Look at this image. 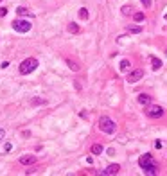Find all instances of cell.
I'll return each mask as SVG.
<instances>
[{"label":"cell","mask_w":167,"mask_h":176,"mask_svg":"<svg viewBox=\"0 0 167 176\" xmlns=\"http://www.w3.org/2000/svg\"><path fill=\"white\" fill-rule=\"evenodd\" d=\"M36 68H38V59L36 58H27L20 63V68H18V70H20L22 76H27V74L34 72Z\"/></svg>","instance_id":"1"},{"label":"cell","mask_w":167,"mask_h":176,"mask_svg":"<svg viewBox=\"0 0 167 176\" xmlns=\"http://www.w3.org/2000/svg\"><path fill=\"white\" fill-rule=\"evenodd\" d=\"M99 130H101L102 133H106V135H113L115 130H117V126L110 117H101L99 119Z\"/></svg>","instance_id":"2"},{"label":"cell","mask_w":167,"mask_h":176,"mask_svg":"<svg viewBox=\"0 0 167 176\" xmlns=\"http://www.w3.org/2000/svg\"><path fill=\"white\" fill-rule=\"evenodd\" d=\"M11 25H13V29H15L16 32H29L31 27H32L31 22H27V20H15Z\"/></svg>","instance_id":"3"},{"label":"cell","mask_w":167,"mask_h":176,"mask_svg":"<svg viewBox=\"0 0 167 176\" xmlns=\"http://www.w3.org/2000/svg\"><path fill=\"white\" fill-rule=\"evenodd\" d=\"M138 165L142 169H149V167H155L156 164L153 160V154H142V156L138 158Z\"/></svg>","instance_id":"4"},{"label":"cell","mask_w":167,"mask_h":176,"mask_svg":"<svg viewBox=\"0 0 167 176\" xmlns=\"http://www.w3.org/2000/svg\"><path fill=\"white\" fill-rule=\"evenodd\" d=\"M147 117H151V119L164 117V108H162V106H158V104H153V106H149V108H147Z\"/></svg>","instance_id":"5"},{"label":"cell","mask_w":167,"mask_h":176,"mask_svg":"<svg viewBox=\"0 0 167 176\" xmlns=\"http://www.w3.org/2000/svg\"><path fill=\"white\" fill-rule=\"evenodd\" d=\"M142 77H144V72H142V70H133V72L128 74L126 81H128V83H137V81H140Z\"/></svg>","instance_id":"6"},{"label":"cell","mask_w":167,"mask_h":176,"mask_svg":"<svg viewBox=\"0 0 167 176\" xmlns=\"http://www.w3.org/2000/svg\"><path fill=\"white\" fill-rule=\"evenodd\" d=\"M20 164L22 165H32V164H36V156L34 154H23V156H20Z\"/></svg>","instance_id":"7"},{"label":"cell","mask_w":167,"mask_h":176,"mask_svg":"<svg viewBox=\"0 0 167 176\" xmlns=\"http://www.w3.org/2000/svg\"><path fill=\"white\" fill-rule=\"evenodd\" d=\"M119 171H120V165H119V164H111V165H108V167L102 171L101 174H106V176L108 174H117Z\"/></svg>","instance_id":"8"},{"label":"cell","mask_w":167,"mask_h":176,"mask_svg":"<svg viewBox=\"0 0 167 176\" xmlns=\"http://www.w3.org/2000/svg\"><path fill=\"white\" fill-rule=\"evenodd\" d=\"M138 104L140 106H149L151 104V97L147 94H138Z\"/></svg>","instance_id":"9"},{"label":"cell","mask_w":167,"mask_h":176,"mask_svg":"<svg viewBox=\"0 0 167 176\" xmlns=\"http://www.w3.org/2000/svg\"><path fill=\"white\" fill-rule=\"evenodd\" d=\"M16 13H18V16H34V13H31L27 7H22V6L16 9Z\"/></svg>","instance_id":"10"},{"label":"cell","mask_w":167,"mask_h":176,"mask_svg":"<svg viewBox=\"0 0 167 176\" xmlns=\"http://www.w3.org/2000/svg\"><path fill=\"white\" fill-rule=\"evenodd\" d=\"M65 63H66V66H68V68H70L72 72H77V70H79V68H81V66L77 65L76 61H72V59H65Z\"/></svg>","instance_id":"11"},{"label":"cell","mask_w":167,"mask_h":176,"mask_svg":"<svg viewBox=\"0 0 167 176\" xmlns=\"http://www.w3.org/2000/svg\"><path fill=\"white\" fill-rule=\"evenodd\" d=\"M119 68H120V72H130L131 63L128 61V59H122V61H120V65H119Z\"/></svg>","instance_id":"12"},{"label":"cell","mask_w":167,"mask_h":176,"mask_svg":"<svg viewBox=\"0 0 167 176\" xmlns=\"http://www.w3.org/2000/svg\"><path fill=\"white\" fill-rule=\"evenodd\" d=\"M66 29H68V32H72V34H77V32H79V25H77V23H74V22H70L68 23V27H66Z\"/></svg>","instance_id":"13"},{"label":"cell","mask_w":167,"mask_h":176,"mask_svg":"<svg viewBox=\"0 0 167 176\" xmlns=\"http://www.w3.org/2000/svg\"><path fill=\"white\" fill-rule=\"evenodd\" d=\"M151 65H153V70H160L162 68V61L158 58H151Z\"/></svg>","instance_id":"14"},{"label":"cell","mask_w":167,"mask_h":176,"mask_svg":"<svg viewBox=\"0 0 167 176\" xmlns=\"http://www.w3.org/2000/svg\"><path fill=\"white\" fill-rule=\"evenodd\" d=\"M128 32H131V34H138V32H142V27H140V25H130V27H128Z\"/></svg>","instance_id":"15"},{"label":"cell","mask_w":167,"mask_h":176,"mask_svg":"<svg viewBox=\"0 0 167 176\" xmlns=\"http://www.w3.org/2000/svg\"><path fill=\"white\" fill-rule=\"evenodd\" d=\"M120 11H122V15L124 16H133V7H131V6H122V9H120Z\"/></svg>","instance_id":"16"},{"label":"cell","mask_w":167,"mask_h":176,"mask_svg":"<svg viewBox=\"0 0 167 176\" xmlns=\"http://www.w3.org/2000/svg\"><path fill=\"white\" fill-rule=\"evenodd\" d=\"M90 151H92V154H101L102 153V146H101V144H94Z\"/></svg>","instance_id":"17"},{"label":"cell","mask_w":167,"mask_h":176,"mask_svg":"<svg viewBox=\"0 0 167 176\" xmlns=\"http://www.w3.org/2000/svg\"><path fill=\"white\" fill-rule=\"evenodd\" d=\"M88 16H90V15H88V9L86 7H81L79 9V18H81V20H88Z\"/></svg>","instance_id":"18"},{"label":"cell","mask_w":167,"mask_h":176,"mask_svg":"<svg viewBox=\"0 0 167 176\" xmlns=\"http://www.w3.org/2000/svg\"><path fill=\"white\" fill-rule=\"evenodd\" d=\"M133 18H135V22H144V20H145V15L138 11V13H133Z\"/></svg>","instance_id":"19"},{"label":"cell","mask_w":167,"mask_h":176,"mask_svg":"<svg viewBox=\"0 0 167 176\" xmlns=\"http://www.w3.org/2000/svg\"><path fill=\"white\" fill-rule=\"evenodd\" d=\"M145 174H156V165L155 167H149V169H144Z\"/></svg>","instance_id":"20"},{"label":"cell","mask_w":167,"mask_h":176,"mask_svg":"<svg viewBox=\"0 0 167 176\" xmlns=\"http://www.w3.org/2000/svg\"><path fill=\"white\" fill-rule=\"evenodd\" d=\"M144 4V7H151V0H140Z\"/></svg>","instance_id":"21"},{"label":"cell","mask_w":167,"mask_h":176,"mask_svg":"<svg viewBox=\"0 0 167 176\" xmlns=\"http://www.w3.org/2000/svg\"><path fill=\"white\" fill-rule=\"evenodd\" d=\"M7 15V9L6 7H0V16H6Z\"/></svg>","instance_id":"22"},{"label":"cell","mask_w":167,"mask_h":176,"mask_svg":"<svg viewBox=\"0 0 167 176\" xmlns=\"http://www.w3.org/2000/svg\"><path fill=\"white\" fill-rule=\"evenodd\" d=\"M4 137H6V130L0 128V140H4Z\"/></svg>","instance_id":"23"},{"label":"cell","mask_w":167,"mask_h":176,"mask_svg":"<svg viewBox=\"0 0 167 176\" xmlns=\"http://www.w3.org/2000/svg\"><path fill=\"white\" fill-rule=\"evenodd\" d=\"M11 149H13V146H11V144H6V146H4V151H11Z\"/></svg>","instance_id":"24"},{"label":"cell","mask_w":167,"mask_h":176,"mask_svg":"<svg viewBox=\"0 0 167 176\" xmlns=\"http://www.w3.org/2000/svg\"><path fill=\"white\" fill-rule=\"evenodd\" d=\"M165 56H167V51H165Z\"/></svg>","instance_id":"25"},{"label":"cell","mask_w":167,"mask_h":176,"mask_svg":"<svg viewBox=\"0 0 167 176\" xmlns=\"http://www.w3.org/2000/svg\"><path fill=\"white\" fill-rule=\"evenodd\" d=\"M165 20H167V15H165Z\"/></svg>","instance_id":"26"},{"label":"cell","mask_w":167,"mask_h":176,"mask_svg":"<svg viewBox=\"0 0 167 176\" xmlns=\"http://www.w3.org/2000/svg\"><path fill=\"white\" fill-rule=\"evenodd\" d=\"M0 2H2V0H0Z\"/></svg>","instance_id":"27"}]
</instances>
